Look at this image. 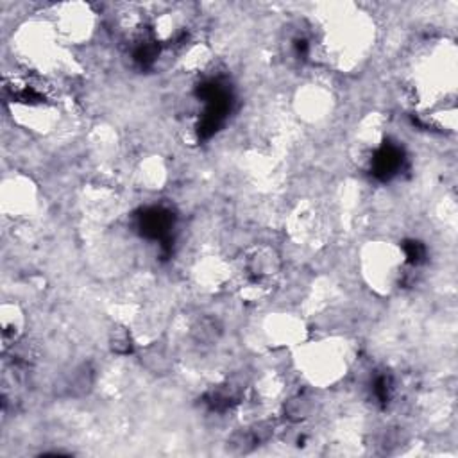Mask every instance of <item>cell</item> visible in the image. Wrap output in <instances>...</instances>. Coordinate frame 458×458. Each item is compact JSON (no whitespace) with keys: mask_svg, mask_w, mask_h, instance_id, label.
Returning <instances> with one entry per match:
<instances>
[{"mask_svg":"<svg viewBox=\"0 0 458 458\" xmlns=\"http://www.w3.org/2000/svg\"><path fill=\"white\" fill-rule=\"evenodd\" d=\"M249 268L256 278L271 276L278 271V256L271 249H261L249 260Z\"/></svg>","mask_w":458,"mask_h":458,"instance_id":"cell-1","label":"cell"}]
</instances>
